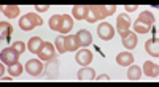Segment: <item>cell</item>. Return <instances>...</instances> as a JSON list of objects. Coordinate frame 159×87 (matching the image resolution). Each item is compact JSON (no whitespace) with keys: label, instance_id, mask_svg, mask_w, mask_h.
Here are the masks:
<instances>
[{"label":"cell","instance_id":"2","mask_svg":"<svg viewBox=\"0 0 159 87\" xmlns=\"http://www.w3.org/2000/svg\"><path fill=\"white\" fill-rule=\"evenodd\" d=\"M19 52L16 51L13 46H10V48H5V49H2V54H0V59H2V62L5 65H13V64H16L18 62V59H19Z\"/></svg>","mask_w":159,"mask_h":87},{"label":"cell","instance_id":"17","mask_svg":"<svg viewBox=\"0 0 159 87\" xmlns=\"http://www.w3.org/2000/svg\"><path fill=\"white\" fill-rule=\"evenodd\" d=\"M123 44L127 48V49H134L137 46V35L129 32L126 36H123Z\"/></svg>","mask_w":159,"mask_h":87},{"label":"cell","instance_id":"9","mask_svg":"<svg viewBox=\"0 0 159 87\" xmlns=\"http://www.w3.org/2000/svg\"><path fill=\"white\" fill-rule=\"evenodd\" d=\"M145 49H147V52L150 56H153V57L159 56V44H157V38H156V36L145 43Z\"/></svg>","mask_w":159,"mask_h":87},{"label":"cell","instance_id":"4","mask_svg":"<svg viewBox=\"0 0 159 87\" xmlns=\"http://www.w3.org/2000/svg\"><path fill=\"white\" fill-rule=\"evenodd\" d=\"M116 30L121 36H126L130 32V21L127 18V14H119L116 19Z\"/></svg>","mask_w":159,"mask_h":87},{"label":"cell","instance_id":"5","mask_svg":"<svg viewBox=\"0 0 159 87\" xmlns=\"http://www.w3.org/2000/svg\"><path fill=\"white\" fill-rule=\"evenodd\" d=\"M97 32H99V36L102 40H111L115 36V29L110 26L108 22H102L100 26L97 27Z\"/></svg>","mask_w":159,"mask_h":87},{"label":"cell","instance_id":"23","mask_svg":"<svg viewBox=\"0 0 159 87\" xmlns=\"http://www.w3.org/2000/svg\"><path fill=\"white\" fill-rule=\"evenodd\" d=\"M139 21L148 24V26H153L154 16H153V13H150V11H143V13H140V16H139Z\"/></svg>","mask_w":159,"mask_h":87},{"label":"cell","instance_id":"27","mask_svg":"<svg viewBox=\"0 0 159 87\" xmlns=\"http://www.w3.org/2000/svg\"><path fill=\"white\" fill-rule=\"evenodd\" d=\"M56 49H57L61 54L65 52V36L64 35H61V36H57V38H56Z\"/></svg>","mask_w":159,"mask_h":87},{"label":"cell","instance_id":"19","mask_svg":"<svg viewBox=\"0 0 159 87\" xmlns=\"http://www.w3.org/2000/svg\"><path fill=\"white\" fill-rule=\"evenodd\" d=\"M73 27V19L69 14H62V26H61V32L62 33H67L70 32Z\"/></svg>","mask_w":159,"mask_h":87},{"label":"cell","instance_id":"10","mask_svg":"<svg viewBox=\"0 0 159 87\" xmlns=\"http://www.w3.org/2000/svg\"><path fill=\"white\" fill-rule=\"evenodd\" d=\"M116 62L119 67H129L132 65V62H134V56L130 52H119L118 57H116Z\"/></svg>","mask_w":159,"mask_h":87},{"label":"cell","instance_id":"7","mask_svg":"<svg viewBox=\"0 0 159 87\" xmlns=\"http://www.w3.org/2000/svg\"><path fill=\"white\" fill-rule=\"evenodd\" d=\"M40 57V60H51V59H54L56 54H54V46H52L51 43H45L43 48L40 49V52L37 54Z\"/></svg>","mask_w":159,"mask_h":87},{"label":"cell","instance_id":"6","mask_svg":"<svg viewBox=\"0 0 159 87\" xmlns=\"http://www.w3.org/2000/svg\"><path fill=\"white\" fill-rule=\"evenodd\" d=\"M92 52L89 51V49H81V51H78L76 52V56H75V59H76V62L80 65H83V67H88L91 62H92Z\"/></svg>","mask_w":159,"mask_h":87},{"label":"cell","instance_id":"14","mask_svg":"<svg viewBox=\"0 0 159 87\" xmlns=\"http://www.w3.org/2000/svg\"><path fill=\"white\" fill-rule=\"evenodd\" d=\"M43 44H45V41H42V38H40V36H34V38L29 40V51H30L32 54H38L40 49L43 48Z\"/></svg>","mask_w":159,"mask_h":87},{"label":"cell","instance_id":"32","mask_svg":"<svg viewBox=\"0 0 159 87\" xmlns=\"http://www.w3.org/2000/svg\"><path fill=\"white\" fill-rule=\"evenodd\" d=\"M96 79L97 81H110V76H108V74H100V76H97Z\"/></svg>","mask_w":159,"mask_h":87},{"label":"cell","instance_id":"13","mask_svg":"<svg viewBox=\"0 0 159 87\" xmlns=\"http://www.w3.org/2000/svg\"><path fill=\"white\" fill-rule=\"evenodd\" d=\"M94 78H96V71L89 67H84L78 71V79L80 81H92Z\"/></svg>","mask_w":159,"mask_h":87},{"label":"cell","instance_id":"8","mask_svg":"<svg viewBox=\"0 0 159 87\" xmlns=\"http://www.w3.org/2000/svg\"><path fill=\"white\" fill-rule=\"evenodd\" d=\"M143 73L147 74V76H150V78H157V74H159L157 64H154V62H151V60H147L143 64Z\"/></svg>","mask_w":159,"mask_h":87},{"label":"cell","instance_id":"20","mask_svg":"<svg viewBox=\"0 0 159 87\" xmlns=\"http://www.w3.org/2000/svg\"><path fill=\"white\" fill-rule=\"evenodd\" d=\"M61 26H62V14H54L49 18V27L51 30L61 32Z\"/></svg>","mask_w":159,"mask_h":87},{"label":"cell","instance_id":"1","mask_svg":"<svg viewBox=\"0 0 159 87\" xmlns=\"http://www.w3.org/2000/svg\"><path fill=\"white\" fill-rule=\"evenodd\" d=\"M38 26H43V19L40 18L37 13H29V14H24L21 19H19V27L24 30V32H29Z\"/></svg>","mask_w":159,"mask_h":87},{"label":"cell","instance_id":"30","mask_svg":"<svg viewBox=\"0 0 159 87\" xmlns=\"http://www.w3.org/2000/svg\"><path fill=\"white\" fill-rule=\"evenodd\" d=\"M86 21H88V22H91V24L97 21V19H96V16H94V14H92V11H91V10L88 11V16H86Z\"/></svg>","mask_w":159,"mask_h":87},{"label":"cell","instance_id":"25","mask_svg":"<svg viewBox=\"0 0 159 87\" xmlns=\"http://www.w3.org/2000/svg\"><path fill=\"white\" fill-rule=\"evenodd\" d=\"M8 73L11 74V76H19V74L22 73V65L19 64V62H16V64H13V65H8Z\"/></svg>","mask_w":159,"mask_h":87},{"label":"cell","instance_id":"26","mask_svg":"<svg viewBox=\"0 0 159 87\" xmlns=\"http://www.w3.org/2000/svg\"><path fill=\"white\" fill-rule=\"evenodd\" d=\"M0 30H2V38H8V36L11 35V32H13V29H11V26L8 22H0Z\"/></svg>","mask_w":159,"mask_h":87},{"label":"cell","instance_id":"15","mask_svg":"<svg viewBox=\"0 0 159 87\" xmlns=\"http://www.w3.org/2000/svg\"><path fill=\"white\" fill-rule=\"evenodd\" d=\"M2 13L8 19H15V18L19 16V6H16V5H7V6L2 8Z\"/></svg>","mask_w":159,"mask_h":87},{"label":"cell","instance_id":"21","mask_svg":"<svg viewBox=\"0 0 159 87\" xmlns=\"http://www.w3.org/2000/svg\"><path fill=\"white\" fill-rule=\"evenodd\" d=\"M150 29H151V26H148V24H145V22H142V21H139V19L134 22V32H139V33H148Z\"/></svg>","mask_w":159,"mask_h":87},{"label":"cell","instance_id":"29","mask_svg":"<svg viewBox=\"0 0 159 87\" xmlns=\"http://www.w3.org/2000/svg\"><path fill=\"white\" fill-rule=\"evenodd\" d=\"M103 8V13H105V16H110V14H113L115 13V10H116V6L115 5H107V6H102Z\"/></svg>","mask_w":159,"mask_h":87},{"label":"cell","instance_id":"33","mask_svg":"<svg viewBox=\"0 0 159 87\" xmlns=\"http://www.w3.org/2000/svg\"><path fill=\"white\" fill-rule=\"evenodd\" d=\"M135 10H137L135 5H127V6H126V11H130V13H132V11H135Z\"/></svg>","mask_w":159,"mask_h":87},{"label":"cell","instance_id":"16","mask_svg":"<svg viewBox=\"0 0 159 87\" xmlns=\"http://www.w3.org/2000/svg\"><path fill=\"white\" fill-rule=\"evenodd\" d=\"M76 38H78V41H80V44L81 46H89L91 43H92V36H91V33L88 32V30H80L78 33H76Z\"/></svg>","mask_w":159,"mask_h":87},{"label":"cell","instance_id":"3","mask_svg":"<svg viewBox=\"0 0 159 87\" xmlns=\"http://www.w3.org/2000/svg\"><path fill=\"white\" fill-rule=\"evenodd\" d=\"M43 70H45V67H43L40 59H30V60H27V64H25V71H27L29 74H32V76L42 74Z\"/></svg>","mask_w":159,"mask_h":87},{"label":"cell","instance_id":"22","mask_svg":"<svg viewBox=\"0 0 159 87\" xmlns=\"http://www.w3.org/2000/svg\"><path fill=\"white\" fill-rule=\"evenodd\" d=\"M49 64H48V67H46V70H48V78H52V76H56V73H57V60L56 59H51V60H48Z\"/></svg>","mask_w":159,"mask_h":87},{"label":"cell","instance_id":"11","mask_svg":"<svg viewBox=\"0 0 159 87\" xmlns=\"http://www.w3.org/2000/svg\"><path fill=\"white\" fill-rule=\"evenodd\" d=\"M88 11H89V6L88 5H76V6H73V18L75 19H84L86 21V16H88Z\"/></svg>","mask_w":159,"mask_h":87},{"label":"cell","instance_id":"24","mask_svg":"<svg viewBox=\"0 0 159 87\" xmlns=\"http://www.w3.org/2000/svg\"><path fill=\"white\" fill-rule=\"evenodd\" d=\"M89 10L92 11V14L96 16V19H105L107 18L105 13H103V8L100 5H92V6H89Z\"/></svg>","mask_w":159,"mask_h":87},{"label":"cell","instance_id":"18","mask_svg":"<svg viewBox=\"0 0 159 87\" xmlns=\"http://www.w3.org/2000/svg\"><path fill=\"white\" fill-rule=\"evenodd\" d=\"M142 76V68L137 67V65H129V70H127V78L130 81H137L140 79Z\"/></svg>","mask_w":159,"mask_h":87},{"label":"cell","instance_id":"31","mask_svg":"<svg viewBox=\"0 0 159 87\" xmlns=\"http://www.w3.org/2000/svg\"><path fill=\"white\" fill-rule=\"evenodd\" d=\"M35 10H37V11H42V13H43V11H48V10H49V6H48V5H37Z\"/></svg>","mask_w":159,"mask_h":87},{"label":"cell","instance_id":"28","mask_svg":"<svg viewBox=\"0 0 159 87\" xmlns=\"http://www.w3.org/2000/svg\"><path fill=\"white\" fill-rule=\"evenodd\" d=\"M11 46L15 48V49H16V51H18L19 54H22V52L25 51V43H22V41H15V43H13Z\"/></svg>","mask_w":159,"mask_h":87},{"label":"cell","instance_id":"12","mask_svg":"<svg viewBox=\"0 0 159 87\" xmlns=\"http://www.w3.org/2000/svg\"><path fill=\"white\" fill-rule=\"evenodd\" d=\"M81 46L76 38V35H67L65 36V51H76Z\"/></svg>","mask_w":159,"mask_h":87}]
</instances>
